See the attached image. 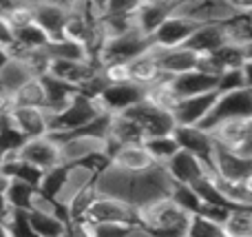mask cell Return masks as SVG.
Segmentation results:
<instances>
[{"mask_svg": "<svg viewBox=\"0 0 252 237\" xmlns=\"http://www.w3.org/2000/svg\"><path fill=\"white\" fill-rule=\"evenodd\" d=\"M192 215L173 198H161L137 208V226L153 237H188Z\"/></svg>", "mask_w": 252, "mask_h": 237, "instance_id": "6da1fadb", "label": "cell"}, {"mask_svg": "<svg viewBox=\"0 0 252 237\" xmlns=\"http://www.w3.org/2000/svg\"><path fill=\"white\" fill-rule=\"evenodd\" d=\"M102 115H106V113L100 109L95 98L78 93L75 100L66 106V111H62L60 115L51 118V135H69V133L82 131L84 127H89V124L95 122Z\"/></svg>", "mask_w": 252, "mask_h": 237, "instance_id": "7a4b0ae2", "label": "cell"}, {"mask_svg": "<svg viewBox=\"0 0 252 237\" xmlns=\"http://www.w3.org/2000/svg\"><path fill=\"white\" fill-rule=\"evenodd\" d=\"M153 47H155V44H153L151 35H146L139 29H130L122 35L109 38L104 51L100 53V58H97L95 62L100 69L104 65H109V62H133V60H137L139 56L148 53Z\"/></svg>", "mask_w": 252, "mask_h": 237, "instance_id": "3957f363", "label": "cell"}, {"mask_svg": "<svg viewBox=\"0 0 252 237\" xmlns=\"http://www.w3.org/2000/svg\"><path fill=\"white\" fill-rule=\"evenodd\" d=\"M175 13L190 18L197 25H228L239 20L232 0H184Z\"/></svg>", "mask_w": 252, "mask_h": 237, "instance_id": "277c9868", "label": "cell"}, {"mask_svg": "<svg viewBox=\"0 0 252 237\" xmlns=\"http://www.w3.org/2000/svg\"><path fill=\"white\" fill-rule=\"evenodd\" d=\"M124 115H128L139 129H142L144 137L153 140V137H161V135H173L175 129H177V120L173 113L159 109V106L151 104L148 100L135 104L133 109H128Z\"/></svg>", "mask_w": 252, "mask_h": 237, "instance_id": "5b68a950", "label": "cell"}, {"mask_svg": "<svg viewBox=\"0 0 252 237\" xmlns=\"http://www.w3.org/2000/svg\"><path fill=\"white\" fill-rule=\"evenodd\" d=\"M246 118H252V89L250 87L228 91V93H219L213 113L208 115V120L201 127L210 131L217 124L228 122V120H246Z\"/></svg>", "mask_w": 252, "mask_h": 237, "instance_id": "8992f818", "label": "cell"}, {"mask_svg": "<svg viewBox=\"0 0 252 237\" xmlns=\"http://www.w3.org/2000/svg\"><path fill=\"white\" fill-rule=\"evenodd\" d=\"M84 224H128L137 226V208L133 204L124 202L118 198H109V195H100V200L95 202V206L91 208L87 222Z\"/></svg>", "mask_w": 252, "mask_h": 237, "instance_id": "52a82bcc", "label": "cell"}, {"mask_svg": "<svg viewBox=\"0 0 252 237\" xmlns=\"http://www.w3.org/2000/svg\"><path fill=\"white\" fill-rule=\"evenodd\" d=\"M47 75L62 82L71 84L75 89H84L89 82L100 75V67L93 60H62V58H51Z\"/></svg>", "mask_w": 252, "mask_h": 237, "instance_id": "ba28073f", "label": "cell"}, {"mask_svg": "<svg viewBox=\"0 0 252 237\" xmlns=\"http://www.w3.org/2000/svg\"><path fill=\"white\" fill-rule=\"evenodd\" d=\"M9 127L16 129L25 140L51 135V115L38 106H16L9 115Z\"/></svg>", "mask_w": 252, "mask_h": 237, "instance_id": "9c48e42d", "label": "cell"}, {"mask_svg": "<svg viewBox=\"0 0 252 237\" xmlns=\"http://www.w3.org/2000/svg\"><path fill=\"white\" fill-rule=\"evenodd\" d=\"M175 140H177L179 149L188 151V153L201 158L210 169L215 171V153H217V142H215L213 133L204 127H177L175 129Z\"/></svg>", "mask_w": 252, "mask_h": 237, "instance_id": "30bf717a", "label": "cell"}, {"mask_svg": "<svg viewBox=\"0 0 252 237\" xmlns=\"http://www.w3.org/2000/svg\"><path fill=\"white\" fill-rule=\"evenodd\" d=\"M100 109L106 115H120L126 113L128 109H133L135 104L146 100V89L137 87V84H115V87H106L102 91V96L95 98Z\"/></svg>", "mask_w": 252, "mask_h": 237, "instance_id": "8fae6325", "label": "cell"}, {"mask_svg": "<svg viewBox=\"0 0 252 237\" xmlns=\"http://www.w3.org/2000/svg\"><path fill=\"white\" fill-rule=\"evenodd\" d=\"M217 98H219V91L182 98L173 111L175 120H177V127H201L208 120V115L213 113L215 104H217Z\"/></svg>", "mask_w": 252, "mask_h": 237, "instance_id": "7c38bea8", "label": "cell"}, {"mask_svg": "<svg viewBox=\"0 0 252 237\" xmlns=\"http://www.w3.org/2000/svg\"><path fill=\"white\" fill-rule=\"evenodd\" d=\"M166 169H168V173L173 175V180L177 182V184H188V186H195L197 182L215 175V171L204 160L188 153V151H184V149H179L177 153L173 155V160L166 162Z\"/></svg>", "mask_w": 252, "mask_h": 237, "instance_id": "4fadbf2b", "label": "cell"}, {"mask_svg": "<svg viewBox=\"0 0 252 237\" xmlns=\"http://www.w3.org/2000/svg\"><path fill=\"white\" fill-rule=\"evenodd\" d=\"M20 158L38 167L40 171H51V169L60 167L62 162V144L56 142L51 135L47 137H35V140H27L25 146L20 149Z\"/></svg>", "mask_w": 252, "mask_h": 237, "instance_id": "5bb4252c", "label": "cell"}, {"mask_svg": "<svg viewBox=\"0 0 252 237\" xmlns=\"http://www.w3.org/2000/svg\"><path fill=\"white\" fill-rule=\"evenodd\" d=\"M153 53H155L166 78H177V75L190 73V71H199L201 65V56L188 47H175V49L153 47Z\"/></svg>", "mask_w": 252, "mask_h": 237, "instance_id": "9a60e30c", "label": "cell"}, {"mask_svg": "<svg viewBox=\"0 0 252 237\" xmlns=\"http://www.w3.org/2000/svg\"><path fill=\"white\" fill-rule=\"evenodd\" d=\"M177 11V9H175ZM199 29L197 22L190 18H184L179 13H173L159 29L153 35V44L159 49H175V47H186V42L192 38V34Z\"/></svg>", "mask_w": 252, "mask_h": 237, "instance_id": "2e32d148", "label": "cell"}, {"mask_svg": "<svg viewBox=\"0 0 252 237\" xmlns=\"http://www.w3.org/2000/svg\"><path fill=\"white\" fill-rule=\"evenodd\" d=\"M35 25L42 27L51 40H60L64 35L66 22L71 16V4L66 2H33Z\"/></svg>", "mask_w": 252, "mask_h": 237, "instance_id": "e0dca14e", "label": "cell"}, {"mask_svg": "<svg viewBox=\"0 0 252 237\" xmlns=\"http://www.w3.org/2000/svg\"><path fill=\"white\" fill-rule=\"evenodd\" d=\"M215 175L221 177L226 182H244L246 177L252 175V158L237 153V151H228V149H219L215 153Z\"/></svg>", "mask_w": 252, "mask_h": 237, "instance_id": "ac0fdd59", "label": "cell"}, {"mask_svg": "<svg viewBox=\"0 0 252 237\" xmlns=\"http://www.w3.org/2000/svg\"><path fill=\"white\" fill-rule=\"evenodd\" d=\"M111 164L126 173H146L159 162L151 155L146 144H124L111 155Z\"/></svg>", "mask_w": 252, "mask_h": 237, "instance_id": "d6986e66", "label": "cell"}, {"mask_svg": "<svg viewBox=\"0 0 252 237\" xmlns=\"http://www.w3.org/2000/svg\"><path fill=\"white\" fill-rule=\"evenodd\" d=\"M228 25H199V29L192 34V38L186 42V47L192 49L195 53H199L201 58L219 51L221 47L230 44V29H228Z\"/></svg>", "mask_w": 252, "mask_h": 237, "instance_id": "ffe728a7", "label": "cell"}, {"mask_svg": "<svg viewBox=\"0 0 252 237\" xmlns=\"http://www.w3.org/2000/svg\"><path fill=\"white\" fill-rule=\"evenodd\" d=\"M179 2H164V0H148L139 2L137 9V29L146 35H155V31L175 13Z\"/></svg>", "mask_w": 252, "mask_h": 237, "instance_id": "44dd1931", "label": "cell"}, {"mask_svg": "<svg viewBox=\"0 0 252 237\" xmlns=\"http://www.w3.org/2000/svg\"><path fill=\"white\" fill-rule=\"evenodd\" d=\"M170 82H173V89L179 100H182V98L217 91V87H219V78L204 73V71H190V73L177 75V78H170Z\"/></svg>", "mask_w": 252, "mask_h": 237, "instance_id": "7402d4cb", "label": "cell"}, {"mask_svg": "<svg viewBox=\"0 0 252 237\" xmlns=\"http://www.w3.org/2000/svg\"><path fill=\"white\" fill-rule=\"evenodd\" d=\"M0 175L7 177V180H16V182H27L31 186H38L42 184V177L44 171H40L38 167H33L31 162L20 158V153L11 155V158L2 160L0 162Z\"/></svg>", "mask_w": 252, "mask_h": 237, "instance_id": "603a6c76", "label": "cell"}, {"mask_svg": "<svg viewBox=\"0 0 252 237\" xmlns=\"http://www.w3.org/2000/svg\"><path fill=\"white\" fill-rule=\"evenodd\" d=\"M44 84H47V113L51 118L60 115L62 111H66V106L75 100V96L80 93V89L71 87V84L62 82V80H56L51 75H44Z\"/></svg>", "mask_w": 252, "mask_h": 237, "instance_id": "cb8c5ba5", "label": "cell"}, {"mask_svg": "<svg viewBox=\"0 0 252 237\" xmlns=\"http://www.w3.org/2000/svg\"><path fill=\"white\" fill-rule=\"evenodd\" d=\"M130 78H133V84L144 87V89H151L153 84L161 82L166 78L155 53H153V49L148 53H144V56H139L137 60L130 62Z\"/></svg>", "mask_w": 252, "mask_h": 237, "instance_id": "d4e9b609", "label": "cell"}, {"mask_svg": "<svg viewBox=\"0 0 252 237\" xmlns=\"http://www.w3.org/2000/svg\"><path fill=\"white\" fill-rule=\"evenodd\" d=\"M33 78H40V75H35V71L31 69L29 62L9 58V62L4 65V69L0 71V87L9 93H16L18 89L25 87V84Z\"/></svg>", "mask_w": 252, "mask_h": 237, "instance_id": "484cf974", "label": "cell"}, {"mask_svg": "<svg viewBox=\"0 0 252 237\" xmlns=\"http://www.w3.org/2000/svg\"><path fill=\"white\" fill-rule=\"evenodd\" d=\"M248 120H228V122L217 124L215 129H210L215 142H217L219 149H228V151H239L241 142L246 135V127H248Z\"/></svg>", "mask_w": 252, "mask_h": 237, "instance_id": "4316f807", "label": "cell"}, {"mask_svg": "<svg viewBox=\"0 0 252 237\" xmlns=\"http://www.w3.org/2000/svg\"><path fill=\"white\" fill-rule=\"evenodd\" d=\"M29 222L33 226V231L38 233V237H64L69 231V222H64L62 217L51 215V213H42V211H29Z\"/></svg>", "mask_w": 252, "mask_h": 237, "instance_id": "83f0119b", "label": "cell"}, {"mask_svg": "<svg viewBox=\"0 0 252 237\" xmlns=\"http://www.w3.org/2000/svg\"><path fill=\"white\" fill-rule=\"evenodd\" d=\"M47 84H44V78H33L20 87L16 93H13V102L16 106H38V109H44L47 106Z\"/></svg>", "mask_w": 252, "mask_h": 237, "instance_id": "f1b7e54d", "label": "cell"}, {"mask_svg": "<svg viewBox=\"0 0 252 237\" xmlns=\"http://www.w3.org/2000/svg\"><path fill=\"white\" fill-rule=\"evenodd\" d=\"M38 193H40L38 186H31V184H27V182L9 180L7 198H9V202H11L13 211H22V213L33 211V204H35Z\"/></svg>", "mask_w": 252, "mask_h": 237, "instance_id": "f546056e", "label": "cell"}, {"mask_svg": "<svg viewBox=\"0 0 252 237\" xmlns=\"http://www.w3.org/2000/svg\"><path fill=\"white\" fill-rule=\"evenodd\" d=\"M100 195L102 193H100V189H97V184L87 186L84 191H80L69 202V206H66V211H69V215H71V222H82L84 224L89 213H91V208L95 206V202L100 200Z\"/></svg>", "mask_w": 252, "mask_h": 237, "instance_id": "4dcf8cb0", "label": "cell"}, {"mask_svg": "<svg viewBox=\"0 0 252 237\" xmlns=\"http://www.w3.org/2000/svg\"><path fill=\"white\" fill-rule=\"evenodd\" d=\"M0 11L7 16L9 25L13 27V31H20L25 27L35 22V9L33 2H2Z\"/></svg>", "mask_w": 252, "mask_h": 237, "instance_id": "1f68e13d", "label": "cell"}, {"mask_svg": "<svg viewBox=\"0 0 252 237\" xmlns=\"http://www.w3.org/2000/svg\"><path fill=\"white\" fill-rule=\"evenodd\" d=\"M146 100L151 102V104L173 113L177 102H179V98H177V93H175L170 78H164L161 82H157V84H153L151 89H146Z\"/></svg>", "mask_w": 252, "mask_h": 237, "instance_id": "d6a6232c", "label": "cell"}, {"mask_svg": "<svg viewBox=\"0 0 252 237\" xmlns=\"http://www.w3.org/2000/svg\"><path fill=\"white\" fill-rule=\"evenodd\" d=\"M13 42L20 44V47L27 49V51H44V49L51 44V38H49V34L42 29V27H38L33 22V25L16 31V40H13Z\"/></svg>", "mask_w": 252, "mask_h": 237, "instance_id": "836d02e7", "label": "cell"}, {"mask_svg": "<svg viewBox=\"0 0 252 237\" xmlns=\"http://www.w3.org/2000/svg\"><path fill=\"white\" fill-rule=\"evenodd\" d=\"M226 237H252V206H241L230 213L223 224Z\"/></svg>", "mask_w": 252, "mask_h": 237, "instance_id": "e575fe53", "label": "cell"}, {"mask_svg": "<svg viewBox=\"0 0 252 237\" xmlns=\"http://www.w3.org/2000/svg\"><path fill=\"white\" fill-rule=\"evenodd\" d=\"M47 53L51 58H62V60H91L89 51L78 42H71L66 38L51 40V44L47 47Z\"/></svg>", "mask_w": 252, "mask_h": 237, "instance_id": "d590c367", "label": "cell"}, {"mask_svg": "<svg viewBox=\"0 0 252 237\" xmlns=\"http://www.w3.org/2000/svg\"><path fill=\"white\" fill-rule=\"evenodd\" d=\"M170 198H173L184 211L190 213V215H197V213L204 208V200H201V195L197 193L195 186L177 184V182H175V189H173V193H170Z\"/></svg>", "mask_w": 252, "mask_h": 237, "instance_id": "8d00e7d4", "label": "cell"}, {"mask_svg": "<svg viewBox=\"0 0 252 237\" xmlns=\"http://www.w3.org/2000/svg\"><path fill=\"white\" fill-rule=\"evenodd\" d=\"M146 149L151 151V155L159 164H166L168 160H173V155L179 151V144H177V140H175V135H161V137L148 140Z\"/></svg>", "mask_w": 252, "mask_h": 237, "instance_id": "74e56055", "label": "cell"}, {"mask_svg": "<svg viewBox=\"0 0 252 237\" xmlns=\"http://www.w3.org/2000/svg\"><path fill=\"white\" fill-rule=\"evenodd\" d=\"M64 182H66V164H60V167H56V169L44 173L42 184H40V193L51 198V200H56L58 195H60Z\"/></svg>", "mask_w": 252, "mask_h": 237, "instance_id": "f35d334b", "label": "cell"}, {"mask_svg": "<svg viewBox=\"0 0 252 237\" xmlns=\"http://www.w3.org/2000/svg\"><path fill=\"white\" fill-rule=\"evenodd\" d=\"M188 237H226V231H223L221 224L208 220L204 215H192L190 220V229H188Z\"/></svg>", "mask_w": 252, "mask_h": 237, "instance_id": "ab89813d", "label": "cell"}, {"mask_svg": "<svg viewBox=\"0 0 252 237\" xmlns=\"http://www.w3.org/2000/svg\"><path fill=\"white\" fill-rule=\"evenodd\" d=\"M25 137L20 135V133L16 131V129H11L7 124V127L0 131V162L7 158H11V155L20 153V149L25 146Z\"/></svg>", "mask_w": 252, "mask_h": 237, "instance_id": "60d3db41", "label": "cell"}, {"mask_svg": "<svg viewBox=\"0 0 252 237\" xmlns=\"http://www.w3.org/2000/svg\"><path fill=\"white\" fill-rule=\"evenodd\" d=\"M100 73L109 87L133 82V78H130V62H109V65H104L100 69Z\"/></svg>", "mask_w": 252, "mask_h": 237, "instance_id": "b9f144b4", "label": "cell"}, {"mask_svg": "<svg viewBox=\"0 0 252 237\" xmlns=\"http://www.w3.org/2000/svg\"><path fill=\"white\" fill-rule=\"evenodd\" d=\"M7 226H9L11 237H38V233L33 231V226H31V222H29V215L22 211L13 213V220L9 222Z\"/></svg>", "mask_w": 252, "mask_h": 237, "instance_id": "7bdbcfd3", "label": "cell"}, {"mask_svg": "<svg viewBox=\"0 0 252 237\" xmlns=\"http://www.w3.org/2000/svg\"><path fill=\"white\" fill-rule=\"evenodd\" d=\"M246 75H244V69L239 71H228L219 78V87L217 91L219 93H228V91H237V89H246Z\"/></svg>", "mask_w": 252, "mask_h": 237, "instance_id": "ee69618b", "label": "cell"}, {"mask_svg": "<svg viewBox=\"0 0 252 237\" xmlns=\"http://www.w3.org/2000/svg\"><path fill=\"white\" fill-rule=\"evenodd\" d=\"M133 229L135 226H128V224H97V226H91L93 237H126Z\"/></svg>", "mask_w": 252, "mask_h": 237, "instance_id": "f6af8a7d", "label": "cell"}, {"mask_svg": "<svg viewBox=\"0 0 252 237\" xmlns=\"http://www.w3.org/2000/svg\"><path fill=\"white\" fill-rule=\"evenodd\" d=\"M7 186H0V222H2V224H9V222L13 220V213H16L7 198Z\"/></svg>", "mask_w": 252, "mask_h": 237, "instance_id": "bcb514c9", "label": "cell"}, {"mask_svg": "<svg viewBox=\"0 0 252 237\" xmlns=\"http://www.w3.org/2000/svg\"><path fill=\"white\" fill-rule=\"evenodd\" d=\"M13 40H16V31H13V27L9 25L7 16L0 11V44H2V47H9V44H13Z\"/></svg>", "mask_w": 252, "mask_h": 237, "instance_id": "7dc6e473", "label": "cell"}, {"mask_svg": "<svg viewBox=\"0 0 252 237\" xmlns=\"http://www.w3.org/2000/svg\"><path fill=\"white\" fill-rule=\"evenodd\" d=\"M13 109H16V102H13V93L4 91V89L0 87V120H9V115H11Z\"/></svg>", "mask_w": 252, "mask_h": 237, "instance_id": "c3c4849f", "label": "cell"}, {"mask_svg": "<svg viewBox=\"0 0 252 237\" xmlns=\"http://www.w3.org/2000/svg\"><path fill=\"white\" fill-rule=\"evenodd\" d=\"M64 237H93V231L89 224H82V222H71L69 231H66Z\"/></svg>", "mask_w": 252, "mask_h": 237, "instance_id": "681fc988", "label": "cell"}, {"mask_svg": "<svg viewBox=\"0 0 252 237\" xmlns=\"http://www.w3.org/2000/svg\"><path fill=\"white\" fill-rule=\"evenodd\" d=\"M7 62H9V49L0 44V71L4 69V65H7Z\"/></svg>", "mask_w": 252, "mask_h": 237, "instance_id": "f907efd6", "label": "cell"}, {"mask_svg": "<svg viewBox=\"0 0 252 237\" xmlns=\"http://www.w3.org/2000/svg\"><path fill=\"white\" fill-rule=\"evenodd\" d=\"M126 237H153V235H151V233H146V231H144L142 226H135V229L130 231V233L126 235Z\"/></svg>", "mask_w": 252, "mask_h": 237, "instance_id": "816d5d0a", "label": "cell"}, {"mask_svg": "<svg viewBox=\"0 0 252 237\" xmlns=\"http://www.w3.org/2000/svg\"><path fill=\"white\" fill-rule=\"evenodd\" d=\"M0 237H11V233H9V226L2 224V222H0Z\"/></svg>", "mask_w": 252, "mask_h": 237, "instance_id": "f5cc1de1", "label": "cell"}]
</instances>
